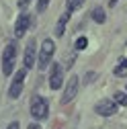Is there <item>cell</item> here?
<instances>
[{"mask_svg": "<svg viewBox=\"0 0 127 129\" xmlns=\"http://www.w3.org/2000/svg\"><path fill=\"white\" fill-rule=\"evenodd\" d=\"M31 23H33V21H31V17L27 12H23V14L17 17V23H14V35H17V39H21L27 33V29L31 27Z\"/></svg>", "mask_w": 127, "mask_h": 129, "instance_id": "obj_6", "label": "cell"}, {"mask_svg": "<svg viewBox=\"0 0 127 129\" xmlns=\"http://www.w3.org/2000/svg\"><path fill=\"white\" fill-rule=\"evenodd\" d=\"M31 115L37 121H45L47 115H49V103L43 96H33L31 99Z\"/></svg>", "mask_w": 127, "mask_h": 129, "instance_id": "obj_1", "label": "cell"}, {"mask_svg": "<svg viewBox=\"0 0 127 129\" xmlns=\"http://www.w3.org/2000/svg\"><path fill=\"white\" fill-rule=\"evenodd\" d=\"M113 99H115V103H117V105L127 107V94H125V92H115V96H113Z\"/></svg>", "mask_w": 127, "mask_h": 129, "instance_id": "obj_13", "label": "cell"}, {"mask_svg": "<svg viewBox=\"0 0 127 129\" xmlns=\"http://www.w3.org/2000/svg\"><path fill=\"white\" fill-rule=\"evenodd\" d=\"M84 4V0H68V12H74V10H78V8H80Z\"/></svg>", "mask_w": 127, "mask_h": 129, "instance_id": "obj_12", "label": "cell"}, {"mask_svg": "<svg viewBox=\"0 0 127 129\" xmlns=\"http://www.w3.org/2000/svg\"><path fill=\"white\" fill-rule=\"evenodd\" d=\"M64 84V72H61V63H51V72H49V86L53 90L61 88Z\"/></svg>", "mask_w": 127, "mask_h": 129, "instance_id": "obj_5", "label": "cell"}, {"mask_svg": "<svg viewBox=\"0 0 127 129\" xmlns=\"http://www.w3.org/2000/svg\"><path fill=\"white\" fill-rule=\"evenodd\" d=\"M70 14L72 12H64L61 17H59V21H57V25H55V37H64V29H66V25H68V21H70Z\"/></svg>", "mask_w": 127, "mask_h": 129, "instance_id": "obj_9", "label": "cell"}, {"mask_svg": "<svg viewBox=\"0 0 127 129\" xmlns=\"http://www.w3.org/2000/svg\"><path fill=\"white\" fill-rule=\"evenodd\" d=\"M6 129H21V127H19V121H12V123H10Z\"/></svg>", "mask_w": 127, "mask_h": 129, "instance_id": "obj_19", "label": "cell"}, {"mask_svg": "<svg viewBox=\"0 0 127 129\" xmlns=\"http://www.w3.org/2000/svg\"><path fill=\"white\" fill-rule=\"evenodd\" d=\"M21 92H23V82H17V80H12L10 90H8V96H10V99H19Z\"/></svg>", "mask_w": 127, "mask_h": 129, "instance_id": "obj_10", "label": "cell"}, {"mask_svg": "<svg viewBox=\"0 0 127 129\" xmlns=\"http://www.w3.org/2000/svg\"><path fill=\"white\" fill-rule=\"evenodd\" d=\"M86 45H88V39H86V37H78V39H76V49H78V51L86 49Z\"/></svg>", "mask_w": 127, "mask_h": 129, "instance_id": "obj_14", "label": "cell"}, {"mask_svg": "<svg viewBox=\"0 0 127 129\" xmlns=\"http://www.w3.org/2000/svg\"><path fill=\"white\" fill-rule=\"evenodd\" d=\"M47 4H49V0H39L37 2V12H43L47 8Z\"/></svg>", "mask_w": 127, "mask_h": 129, "instance_id": "obj_15", "label": "cell"}, {"mask_svg": "<svg viewBox=\"0 0 127 129\" xmlns=\"http://www.w3.org/2000/svg\"><path fill=\"white\" fill-rule=\"evenodd\" d=\"M92 21H94V23H99V25H103V23L107 21V17H105V10H103L101 6H97V8L92 10Z\"/></svg>", "mask_w": 127, "mask_h": 129, "instance_id": "obj_11", "label": "cell"}, {"mask_svg": "<svg viewBox=\"0 0 127 129\" xmlns=\"http://www.w3.org/2000/svg\"><path fill=\"white\" fill-rule=\"evenodd\" d=\"M117 2H119V0H111V2H109V6H115Z\"/></svg>", "mask_w": 127, "mask_h": 129, "instance_id": "obj_21", "label": "cell"}, {"mask_svg": "<svg viewBox=\"0 0 127 129\" xmlns=\"http://www.w3.org/2000/svg\"><path fill=\"white\" fill-rule=\"evenodd\" d=\"M53 53H55V43H53V39H43V43H41V53H39V70H45L47 66H49Z\"/></svg>", "mask_w": 127, "mask_h": 129, "instance_id": "obj_3", "label": "cell"}, {"mask_svg": "<svg viewBox=\"0 0 127 129\" xmlns=\"http://www.w3.org/2000/svg\"><path fill=\"white\" fill-rule=\"evenodd\" d=\"M33 61H35V39H29L27 49H25V68L31 70L33 68Z\"/></svg>", "mask_w": 127, "mask_h": 129, "instance_id": "obj_8", "label": "cell"}, {"mask_svg": "<svg viewBox=\"0 0 127 129\" xmlns=\"http://www.w3.org/2000/svg\"><path fill=\"white\" fill-rule=\"evenodd\" d=\"M125 72H127V70H125V68H121V66H119V68H115V76H125Z\"/></svg>", "mask_w": 127, "mask_h": 129, "instance_id": "obj_16", "label": "cell"}, {"mask_svg": "<svg viewBox=\"0 0 127 129\" xmlns=\"http://www.w3.org/2000/svg\"><path fill=\"white\" fill-rule=\"evenodd\" d=\"M29 129H41V127H39L37 123H31V125H29Z\"/></svg>", "mask_w": 127, "mask_h": 129, "instance_id": "obj_20", "label": "cell"}, {"mask_svg": "<svg viewBox=\"0 0 127 129\" xmlns=\"http://www.w3.org/2000/svg\"><path fill=\"white\" fill-rule=\"evenodd\" d=\"M78 86H80L78 76H70V80L66 82V90H64V94H61V105H68V103H72V101L76 99Z\"/></svg>", "mask_w": 127, "mask_h": 129, "instance_id": "obj_4", "label": "cell"}, {"mask_svg": "<svg viewBox=\"0 0 127 129\" xmlns=\"http://www.w3.org/2000/svg\"><path fill=\"white\" fill-rule=\"evenodd\" d=\"M14 59H17V43H8L2 53V72L6 76H10L14 70Z\"/></svg>", "mask_w": 127, "mask_h": 129, "instance_id": "obj_2", "label": "cell"}, {"mask_svg": "<svg viewBox=\"0 0 127 129\" xmlns=\"http://www.w3.org/2000/svg\"><path fill=\"white\" fill-rule=\"evenodd\" d=\"M94 109H97V113L103 115V117H113V115H117V103H115V101H109V99L101 101Z\"/></svg>", "mask_w": 127, "mask_h": 129, "instance_id": "obj_7", "label": "cell"}, {"mask_svg": "<svg viewBox=\"0 0 127 129\" xmlns=\"http://www.w3.org/2000/svg\"><path fill=\"white\" fill-rule=\"evenodd\" d=\"M27 6H29V0H19V8H23V10H25Z\"/></svg>", "mask_w": 127, "mask_h": 129, "instance_id": "obj_17", "label": "cell"}, {"mask_svg": "<svg viewBox=\"0 0 127 129\" xmlns=\"http://www.w3.org/2000/svg\"><path fill=\"white\" fill-rule=\"evenodd\" d=\"M119 66L127 70V57H121V59H119Z\"/></svg>", "mask_w": 127, "mask_h": 129, "instance_id": "obj_18", "label": "cell"}]
</instances>
